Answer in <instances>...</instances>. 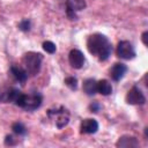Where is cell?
I'll return each mask as SVG.
<instances>
[{
    "label": "cell",
    "instance_id": "1",
    "mask_svg": "<svg viewBox=\"0 0 148 148\" xmlns=\"http://www.w3.org/2000/svg\"><path fill=\"white\" fill-rule=\"evenodd\" d=\"M87 49L91 54L96 56L102 61H105L112 53L111 43L102 34H94L89 36L87 40Z\"/></svg>",
    "mask_w": 148,
    "mask_h": 148
},
{
    "label": "cell",
    "instance_id": "2",
    "mask_svg": "<svg viewBox=\"0 0 148 148\" xmlns=\"http://www.w3.org/2000/svg\"><path fill=\"white\" fill-rule=\"evenodd\" d=\"M42 95L35 92L31 95H25L23 92H21L18 95V97L15 101V104L27 111H34L36 109H38L42 105Z\"/></svg>",
    "mask_w": 148,
    "mask_h": 148
},
{
    "label": "cell",
    "instance_id": "3",
    "mask_svg": "<svg viewBox=\"0 0 148 148\" xmlns=\"http://www.w3.org/2000/svg\"><path fill=\"white\" fill-rule=\"evenodd\" d=\"M43 56L38 52H28L23 57V64L25 66V71L31 76H35L39 73L42 66Z\"/></svg>",
    "mask_w": 148,
    "mask_h": 148
},
{
    "label": "cell",
    "instance_id": "4",
    "mask_svg": "<svg viewBox=\"0 0 148 148\" xmlns=\"http://www.w3.org/2000/svg\"><path fill=\"white\" fill-rule=\"evenodd\" d=\"M47 114H49V117H54L56 118V126L58 128L65 127L69 121V113L67 112V110L64 106H59L54 110L50 109L47 111Z\"/></svg>",
    "mask_w": 148,
    "mask_h": 148
},
{
    "label": "cell",
    "instance_id": "5",
    "mask_svg": "<svg viewBox=\"0 0 148 148\" xmlns=\"http://www.w3.org/2000/svg\"><path fill=\"white\" fill-rule=\"evenodd\" d=\"M116 52H117V56L119 58L125 59V60H130V59H133L135 57L134 46L128 40H120L117 45V51Z\"/></svg>",
    "mask_w": 148,
    "mask_h": 148
},
{
    "label": "cell",
    "instance_id": "6",
    "mask_svg": "<svg viewBox=\"0 0 148 148\" xmlns=\"http://www.w3.org/2000/svg\"><path fill=\"white\" fill-rule=\"evenodd\" d=\"M84 0H67L66 1V13L71 20H76V13L86 8Z\"/></svg>",
    "mask_w": 148,
    "mask_h": 148
},
{
    "label": "cell",
    "instance_id": "7",
    "mask_svg": "<svg viewBox=\"0 0 148 148\" xmlns=\"http://www.w3.org/2000/svg\"><path fill=\"white\" fill-rule=\"evenodd\" d=\"M126 102L132 105H142L146 102V97L143 92L139 89V87L134 86L131 88V90L126 95Z\"/></svg>",
    "mask_w": 148,
    "mask_h": 148
},
{
    "label": "cell",
    "instance_id": "8",
    "mask_svg": "<svg viewBox=\"0 0 148 148\" xmlns=\"http://www.w3.org/2000/svg\"><path fill=\"white\" fill-rule=\"evenodd\" d=\"M84 60H86L84 56L80 50H76V49L71 50V52L68 54V61L73 68H76V69L82 68L84 65Z\"/></svg>",
    "mask_w": 148,
    "mask_h": 148
},
{
    "label": "cell",
    "instance_id": "9",
    "mask_svg": "<svg viewBox=\"0 0 148 148\" xmlns=\"http://www.w3.org/2000/svg\"><path fill=\"white\" fill-rule=\"evenodd\" d=\"M126 72H127V66L121 62H117L111 67L110 76L112 77L113 81H120L124 77V75L126 74Z\"/></svg>",
    "mask_w": 148,
    "mask_h": 148
},
{
    "label": "cell",
    "instance_id": "10",
    "mask_svg": "<svg viewBox=\"0 0 148 148\" xmlns=\"http://www.w3.org/2000/svg\"><path fill=\"white\" fill-rule=\"evenodd\" d=\"M98 130V123L96 119L87 118L81 123V133L84 134H94Z\"/></svg>",
    "mask_w": 148,
    "mask_h": 148
},
{
    "label": "cell",
    "instance_id": "11",
    "mask_svg": "<svg viewBox=\"0 0 148 148\" xmlns=\"http://www.w3.org/2000/svg\"><path fill=\"white\" fill-rule=\"evenodd\" d=\"M10 73L13 74V76L15 77V80L18 81V82L22 83V84H23V83L27 81V79H28V73H27V71L23 69V68L20 67V66L13 65V66L10 67Z\"/></svg>",
    "mask_w": 148,
    "mask_h": 148
},
{
    "label": "cell",
    "instance_id": "12",
    "mask_svg": "<svg viewBox=\"0 0 148 148\" xmlns=\"http://www.w3.org/2000/svg\"><path fill=\"white\" fill-rule=\"evenodd\" d=\"M116 146L117 147H125V148H128V147H138L139 146V142H138L136 138H134V136L123 135L121 138H119V140L116 143Z\"/></svg>",
    "mask_w": 148,
    "mask_h": 148
},
{
    "label": "cell",
    "instance_id": "13",
    "mask_svg": "<svg viewBox=\"0 0 148 148\" xmlns=\"http://www.w3.org/2000/svg\"><path fill=\"white\" fill-rule=\"evenodd\" d=\"M83 91L89 95V96H94L97 92V81L94 79H87L83 82Z\"/></svg>",
    "mask_w": 148,
    "mask_h": 148
},
{
    "label": "cell",
    "instance_id": "14",
    "mask_svg": "<svg viewBox=\"0 0 148 148\" xmlns=\"http://www.w3.org/2000/svg\"><path fill=\"white\" fill-rule=\"evenodd\" d=\"M97 92L108 96L112 92V86L108 80H101L97 82Z\"/></svg>",
    "mask_w": 148,
    "mask_h": 148
},
{
    "label": "cell",
    "instance_id": "15",
    "mask_svg": "<svg viewBox=\"0 0 148 148\" xmlns=\"http://www.w3.org/2000/svg\"><path fill=\"white\" fill-rule=\"evenodd\" d=\"M12 130H13V132H14L15 134H17V135H25V134H27V128H25V126H24L22 123H20V121L14 123L13 126H12Z\"/></svg>",
    "mask_w": 148,
    "mask_h": 148
},
{
    "label": "cell",
    "instance_id": "16",
    "mask_svg": "<svg viewBox=\"0 0 148 148\" xmlns=\"http://www.w3.org/2000/svg\"><path fill=\"white\" fill-rule=\"evenodd\" d=\"M43 49H44L45 52H47V53H50V54L54 53L56 50H57L56 44L52 43L51 40H46V42H44V43H43Z\"/></svg>",
    "mask_w": 148,
    "mask_h": 148
},
{
    "label": "cell",
    "instance_id": "17",
    "mask_svg": "<svg viewBox=\"0 0 148 148\" xmlns=\"http://www.w3.org/2000/svg\"><path fill=\"white\" fill-rule=\"evenodd\" d=\"M65 83H66V86H67L69 89H72V90H76V88H77V80H76V77H74V76H68V77H66V79H65Z\"/></svg>",
    "mask_w": 148,
    "mask_h": 148
},
{
    "label": "cell",
    "instance_id": "18",
    "mask_svg": "<svg viewBox=\"0 0 148 148\" xmlns=\"http://www.w3.org/2000/svg\"><path fill=\"white\" fill-rule=\"evenodd\" d=\"M18 29L22 31H29L30 30V21L29 20H22L18 23Z\"/></svg>",
    "mask_w": 148,
    "mask_h": 148
},
{
    "label": "cell",
    "instance_id": "19",
    "mask_svg": "<svg viewBox=\"0 0 148 148\" xmlns=\"http://www.w3.org/2000/svg\"><path fill=\"white\" fill-rule=\"evenodd\" d=\"M89 109L91 112H98L99 109H101V104L98 102H92L90 105H89Z\"/></svg>",
    "mask_w": 148,
    "mask_h": 148
},
{
    "label": "cell",
    "instance_id": "20",
    "mask_svg": "<svg viewBox=\"0 0 148 148\" xmlns=\"http://www.w3.org/2000/svg\"><path fill=\"white\" fill-rule=\"evenodd\" d=\"M12 141H13V136H12V135H7V136H6V140H5V143H6V145H13Z\"/></svg>",
    "mask_w": 148,
    "mask_h": 148
},
{
    "label": "cell",
    "instance_id": "21",
    "mask_svg": "<svg viewBox=\"0 0 148 148\" xmlns=\"http://www.w3.org/2000/svg\"><path fill=\"white\" fill-rule=\"evenodd\" d=\"M147 35H148L147 31H145V32L142 34V42H143L145 45H147Z\"/></svg>",
    "mask_w": 148,
    "mask_h": 148
}]
</instances>
